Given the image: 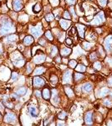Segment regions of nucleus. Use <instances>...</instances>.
I'll return each mask as SVG.
<instances>
[{
  "label": "nucleus",
  "mask_w": 112,
  "mask_h": 126,
  "mask_svg": "<svg viewBox=\"0 0 112 126\" xmlns=\"http://www.w3.org/2000/svg\"><path fill=\"white\" fill-rule=\"evenodd\" d=\"M15 31V28L13 25V22L10 19H7L4 20L2 23V25L0 26V35H4L6 34L12 33V32Z\"/></svg>",
  "instance_id": "f257e3e1"
},
{
  "label": "nucleus",
  "mask_w": 112,
  "mask_h": 126,
  "mask_svg": "<svg viewBox=\"0 0 112 126\" xmlns=\"http://www.w3.org/2000/svg\"><path fill=\"white\" fill-rule=\"evenodd\" d=\"M33 85H34V87L39 88V87H43V86L45 85V81H44V79H42L41 77H36L34 78Z\"/></svg>",
  "instance_id": "f03ea898"
},
{
  "label": "nucleus",
  "mask_w": 112,
  "mask_h": 126,
  "mask_svg": "<svg viewBox=\"0 0 112 126\" xmlns=\"http://www.w3.org/2000/svg\"><path fill=\"white\" fill-rule=\"evenodd\" d=\"M13 8L14 11H20L23 8V0H13Z\"/></svg>",
  "instance_id": "7ed1b4c3"
},
{
  "label": "nucleus",
  "mask_w": 112,
  "mask_h": 126,
  "mask_svg": "<svg viewBox=\"0 0 112 126\" xmlns=\"http://www.w3.org/2000/svg\"><path fill=\"white\" fill-rule=\"evenodd\" d=\"M3 120L6 123H12L16 120V115L13 113H7L4 116Z\"/></svg>",
  "instance_id": "20e7f679"
},
{
  "label": "nucleus",
  "mask_w": 112,
  "mask_h": 126,
  "mask_svg": "<svg viewBox=\"0 0 112 126\" xmlns=\"http://www.w3.org/2000/svg\"><path fill=\"white\" fill-rule=\"evenodd\" d=\"M30 32L31 34L34 35V37H39L40 35H42V30H41V27L39 26V27H33L31 28L30 29Z\"/></svg>",
  "instance_id": "39448f33"
},
{
  "label": "nucleus",
  "mask_w": 112,
  "mask_h": 126,
  "mask_svg": "<svg viewBox=\"0 0 112 126\" xmlns=\"http://www.w3.org/2000/svg\"><path fill=\"white\" fill-rule=\"evenodd\" d=\"M13 65L16 66V67H20L22 66H23V64H24V60L22 57H16L15 59H13Z\"/></svg>",
  "instance_id": "423d86ee"
},
{
  "label": "nucleus",
  "mask_w": 112,
  "mask_h": 126,
  "mask_svg": "<svg viewBox=\"0 0 112 126\" xmlns=\"http://www.w3.org/2000/svg\"><path fill=\"white\" fill-rule=\"evenodd\" d=\"M45 60V56L44 54L42 55H37L34 58V61L36 63V64H40V63H43Z\"/></svg>",
  "instance_id": "0eeeda50"
},
{
  "label": "nucleus",
  "mask_w": 112,
  "mask_h": 126,
  "mask_svg": "<svg viewBox=\"0 0 112 126\" xmlns=\"http://www.w3.org/2000/svg\"><path fill=\"white\" fill-rule=\"evenodd\" d=\"M71 53V49L69 48H67L65 46H62L61 50H60V54L62 56L64 57H66L68 56H69V54Z\"/></svg>",
  "instance_id": "6e6552de"
},
{
  "label": "nucleus",
  "mask_w": 112,
  "mask_h": 126,
  "mask_svg": "<svg viewBox=\"0 0 112 126\" xmlns=\"http://www.w3.org/2000/svg\"><path fill=\"white\" fill-rule=\"evenodd\" d=\"M59 25L63 29H68V28L70 25V21L66 20V19H60L59 20Z\"/></svg>",
  "instance_id": "1a4fd4ad"
},
{
  "label": "nucleus",
  "mask_w": 112,
  "mask_h": 126,
  "mask_svg": "<svg viewBox=\"0 0 112 126\" xmlns=\"http://www.w3.org/2000/svg\"><path fill=\"white\" fill-rule=\"evenodd\" d=\"M50 94H51V92L49 90V87H45L43 89V92H42V96L45 99H49L50 98Z\"/></svg>",
  "instance_id": "9d476101"
},
{
  "label": "nucleus",
  "mask_w": 112,
  "mask_h": 126,
  "mask_svg": "<svg viewBox=\"0 0 112 126\" xmlns=\"http://www.w3.org/2000/svg\"><path fill=\"white\" fill-rule=\"evenodd\" d=\"M92 121H93V117H92V113L90 112H88L85 115V122L86 125H91Z\"/></svg>",
  "instance_id": "9b49d317"
},
{
  "label": "nucleus",
  "mask_w": 112,
  "mask_h": 126,
  "mask_svg": "<svg viewBox=\"0 0 112 126\" xmlns=\"http://www.w3.org/2000/svg\"><path fill=\"white\" fill-rule=\"evenodd\" d=\"M5 40H6V41H7V42L11 43V42L17 41L18 40H19V37H18V35H16V34H13V35H9V36H7Z\"/></svg>",
  "instance_id": "f8f14e48"
},
{
  "label": "nucleus",
  "mask_w": 112,
  "mask_h": 126,
  "mask_svg": "<svg viewBox=\"0 0 112 126\" xmlns=\"http://www.w3.org/2000/svg\"><path fill=\"white\" fill-rule=\"evenodd\" d=\"M76 29H77V30H78V34L79 35V36H80V37H84V33H85V27L84 26V25L78 24V25H76Z\"/></svg>",
  "instance_id": "ddd939ff"
},
{
  "label": "nucleus",
  "mask_w": 112,
  "mask_h": 126,
  "mask_svg": "<svg viewBox=\"0 0 112 126\" xmlns=\"http://www.w3.org/2000/svg\"><path fill=\"white\" fill-rule=\"evenodd\" d=\"M70 79H71V71H67L63 76V81L65 83H69Z\"/></svg>",
  "instance_id": "4468645a"
},
{
  "label": "nucleus",
  "mask_w": 112,
  "mask_h": 126,
  "mask_svg": "<svg viewBox=\"0 0 112 126\" xmlns=\"http://www.w3.org/2000/svg\"><path fill=\"white\" fill-rule=\"evenodd\" d=\"M112 43V35L108 36L105 41V46L107 51H111V44Z\"/></svg>",
  "instance_id": "2eb2a0df"
},
{
  "label": "nucleus",
  "mask_w": 112,
  "mask_h": 126,
  "mask_svg": "<svg viewBox=\"0 0 112 126\" xmlns=\"http://www.w3.org/2000/svg\"><path fill=\"white\" fill-rule=\"evenodd\" d=\"M45 71V68L43 67H37L34 71V76H38V75H41V74H43L44 72Z\"/></svg>",
  "instance_id": "dca6fc26"
},
{
  "label": "nucleus",
  "mask_w": 112,
  "mask_h": 126,
  "mask_svg": "<svg viewBox=\"0 0 112 126\" xmlns=\"http://www.w3.org/2000/svg\"><path fill=\"white\" fill-rule=\"evenodd\" d=\"M33 42H34V38L32 37L31 35H28V36H26L24 38V40H23V43H24L26 45H31V44H33Z\"/></svg>",
  "instance_id": "f3484780"
},
{
  "label": "nucleus",
  "mask_w": 112,
  "mask_h": 126,
  "mask_svg": "<svg viewBox=\"0 0 112 126\" xmlns=\"http://www.w3.org/2000/svg\"><path fill=\"white\" fill-rule=\"evenodd\" d=\"M29 113H30V114H31L32 117H37L38 113H39V112H38V109H36V108H34V107L29 108Z\"/></svg>",
  "instance_id": "a211bd4d"
},
{
  "label": "nucleus",
  "mask_w": 112,
  "mask_h": 126,
  "mask_svg": "<svg viewBox=\"0 0 112 126\" xmlns=\"http://www.w3.org/2000/svg\"><path fill=\"white\" fill-rule=\"evenodd\" d=\"M82 90L84 92H90L92 90V85L90 83H85L84 84V86L82 87Z\"/></svg>",
  "instance_id": "6ab92c4d"
},
{
  "label": "nucleus",
  "mask_w": 112,
  "mask_h": 126,
  "mask_svg": "<svg viewBox=\"0 0 112 126\" xmlns=\"http://www.w3.org/2000/svg\"><path fill=\"white\" fill-rule=\"evenodd\" d=\"M26 92H27V90H26V88H24V87H20V88L16 90V93H17V95H19V96L24 95L26 93Z\"/></svg>",
  "instance_id": "aec40b11"
},
{
  "label": "nucleus",
  "mask_w": 112,
  "mask_h": 126,
  "mask_svg": "<svg viewBox=\"0 0 112 126\" xmlns=\"http://www.w3.org/2000/svg\"><path fill=\"white\" fill-rule=\"evenodd\" d=\"M68 35H70V36H75V35H76V29H75V28L74 26H72L70 29H69V31H68Z\"/></svg>",
  "instance_id": "412c9836"
},
{
  "label": "nucleus",
  "mask_w": 112,
  "mask_h": 126,
  "mask_svg": "<svg viewBox=\"0 0 112 126\" xmlns=\"http://www.w3.org/2000/svg\"><path fill=\"white\" fill-rule=\"evenodd\" d=\"M81 78H83V74L78 73V72L75 73V81L78 82V81H79Z\"/></svg>",
  "instance_id": "4be33fe9"
},
{
  "label": "nucleus",
  "mask_w": 112,
  "mask_h": 126,
  "mask_svg": "<svg viewBox=\"0 0 112 126\" xmlns=\"http://www.w3.org/2000/svg\"><path fill=\"white\" fill-rule=\"evenodd\" d=\"M50 82L53 84H55V83H58V77H56L55 75H52L51 77H50Z\"/></svg>",
  "instance_id": "5701e85b"
},
{
  "label": "nucleus",
  "mask_w": 112,
  "mask_h": 126,
  "mask_svg": "<svg viewBox=\"0 0 112 126\" xmlns=\"http://www.w3.org/2000/svg\"><path fill=\"white\" fill-rule=\"evenodd\" d=\"M76 61H75V60H71V61H69V67H71V68H75V67H76Z\"/></svg>",
  "instance_id": "b1692460"
},
{
  "label": "nucleus",
  "mask_w": 112,
  "mask_h": 126,
  "mask_svg": "<svg viewBox=\"0 0 112 126\" xmlns=\"http://www.w3.org/2000/svg\"><path fill=\"white\" fill-rule=\"evenodd\" d=\"M45 19L49 22L53 21L54 20V15L52 14H47L45 16Z\"/></svg>",
  "instance_id": "393cba45"
},
{
  "label": "nucleus",
  "mask_w": 112,
  "mask_h": 126,
  "mask_svg": "<svg viewBox=\"0 0 112 126\" xmlns=\"http://www.w3.org/2000/svg\"><path fill=\"white\" fill-rule=\"evenodd\" d=\"M57 52H58L57 48H56L55 46H52V49H51V51H50V54H51L52 56H55L56 54H57Z\"/></svg>",
  "instance_id": "a878e982"
},
{
  "label": "nucleus",
  "mask_w": 112,
  "mask_h": 126,
  "mask_svg": "<svg viewBox=\"0 0 112 126\" xmlns=\"http://www.w3.org/2000/svg\"><path fill=\"white\" fill-rule=\"evenodd\" d=\"M65 93H67L68 94V96H69V97H72V96H73V91H72V90L69 88V87H66V88H65Z\"/></svg>",
  "instance_id": "bb28decb"
},
{
  "label": "nucleus",
  "mask_w": 112,
  "mask_h": 126,
  "mask_svg": "<svg viewBox=\"0 0 112 126\" xmlns=\"http://www.w3.org/2000/svg\"><path fill=\"white\" fill-rule=\"evenodd\" d=\"M45 36L47 37L50 41H53V35H52V34H51L50 31H47V32H46V33H45Z\"/></svg>",
  "instance_id": "cd10ccee"
},
{
  "label": "nucleus",
  "mask_w": 112,
  "mask_h": 126,
  "mask_svg": "<svg viewBox=\"0 0 112 126\" xmlns=\"http://www.w3.org/2000/svg\"><path fill=\"white\" fill-rule=\"evenodd\" d=\"M34 12H39L41 10V7L40 5L39 4V3H37V4H35L34 6V9H33Z\"/></svg>",
  "instance_id": "c85d7f7f"
},
{
  "label": "nucleus",
  "mask_w": 112,
  "mask_h": 126,
  "mask_svg": "<svg viewBox=\"0 0 112 126\" xmlns=\"http://www.w3.org/2000/svg\"><path fill=\"white\" fill-rule=\"evenodd\" d=\"M76 70L77 71H85V66H83V65H78L76 67Z\"/></svg>",
  "instance_id": "c756f323"
},
{
  "label": "nucleus",
  "mask_w": 112,
  "mask_h": 126,
  "mask_svg": "<svg viewBox=\"0 0 112 126\" xmlns=\"http://www.w3.org/2000/svg\"><path fill=\"white\" fill-rule=\"evenodd\" d=\"M64 18L66 19H70L71 16L69 14V12L68 11H65V13H64Z\"/></svg>",
  "instance_id": "7c9ffc66"
},
{
  "label": "nucleus",
  "mask_w": 112,
  "mask_h": 126,
  "mask_svg": "<svg viewBox=\"0 0 112 126\" xmlns=\"http://www.w3.org/2000/svg\"><path fill=\"white\" fill-rule=\"evenodd\" d=\"M18 76H19V74H18L16 71H13L12 72V77H11V79L13 80V81H14V80H16L18 78Z\"/></svg>",
  "instance_id": "2f4dec72"
},
{
  "label": "nucleus",
  "mask_w": 112,
  "mask_h": 126,
  "mask_svg": "<svg viewBox=\"0 0 112 126\" xmlns=\"http://www.w3.org/2000/svg\"><path fill=\"white\" fill-rule=\"evenodd\" d=\"M83 46L85 49H86V50H89V49H90V46H91V44H90V43H87V42H85V43L83 44Z\"/></svg>",
  "instance_id": "473e14b6"
},
{
  "label": "nucleus",
  "mask_w": 112,
  "mask_h": 126,
  "mask_svg": "<svg viewBox=\"0 0 112 126\" xmlns=\"http://www.w3.org/2000/svg\"><path fill=\"white\" fill-rule=\"evenodd\" d=\"M65 117H66V113H65V112H61V113L58 115V118H59V119H65Z\"/></svg>",
  "instance_id": "72a5a7b5"
},
{
  "label": "nucleus",
  "mask_w": 112,
  "mask_h": 126,
  "mask_svg": "<svg viewBox=\"0 0 112 126\" xmlns=\"http://www.w3.org/2000/svg\"><path fill=\"white\" fill-rule=\"evenodd\" d=\"M98 3H100L101 6H105L107 3V0H98Z\"/></svg>",
  "instance_id": "f704fd0d"
},
{
  "label": "nucleus",
  "mask_w": 112,
  "mask_h": 126,
  "mask_svg": "<svg viewBox=\"0 0 112 126\" xmlns=\"http://www.w3.org/2000/svg\"><path fill=\"white\" fill-rule=\"evenodd\" d=\"M65 41H66V44H67V45H71L72 44H73V41H72L71 38H67Z\"/></svg>",
  "instance_id": "c9c22d12"
},
{
  "label": "nucleus",
  "mask_w": 112,
  "mask_h": 126,
  "mask_svg": "<svg viewBox=\"0 0 112 126\" xmlns=\"http://www.w3.org/2000/svg\"><path fill=\"white\" fill-rule=\"evenodd\" d=\"M27 71L29 73H30L32 71V66H31V64H29V63L27 64Z\"/></svg>",
  "instance_id": "e433bc0d"
},
{
  "label": "nucleus",
  "mask_w": 112,
  "mask_h": 126,
  "mask_svg": "<svg viewBox=\"0 0 112 126\" xmlns=\"http://www.w3.org/2000/svg\"><path fill=\"white\" fill-rule=\"evenodd\" d=\"M95 69H97V70H100L101 69V63L100 62H95Z\"/></svg>",
  "instance_id": "4c0bfd02"
},
{
  "label": "nucleus",
  "mask_w": 112,
  "mask_h": 126,
  "mask_svg": "<svg viewBox=\"0 0 112 126\" xmlns=\"http://www.w3.org/2000/svg\"><path fill=\"white\" fill-rule=\"evenodd\" d=\"M95 58H96V54H95V53H92L91 56H90V60H92V61H93V60L95 59Z\"/></svg>",
  "instance_id": "58836bf2"
},
{
  "label": "nucleus",
  "mask_w": 112,
  "mask_h": 126,
  "mask_svg": "<svg viewBox=\"0 0 112 126\" xmlns=\"http://www.w3.org/2000/svg\"><path fill=\"white\" fill-rule=\"evenodd\" d=\"M67 2L69 3V4H73V3H75V0H67Z\"/></svg>",
  "instance_id": "ea45409f"
},
{
  "label": "nucleus",
  "mask_w": 112,
  "mask_h": 126,
  "mask_svg": "<svg viewBox=\"0 0 112 126\" xmlns=\"http://www.w3.org/2000/svg\"><path fill=\"white\" fill-rule=\"evenodd\" d=\"M3 46H2V44L0 43V55H2V54H3Z\"/></svg>",
  "instance_id": "a19ab883"
},
{
  "label": "nucleus",
  "mask_w": 112,
  "mask_h": 126,
  "mask_svg": "<svg viewBox=\"0 0 112 126\" xmlns=\"http://www.w3.org/2000/svg\"><path fill=\"white\" fill-rule=\"evenodd\" d=\"M19 51H23V45H19Z\"/></svg>",
  "instance_id": "79ce46f5"
},
{
  "label": "nucleus",
  "mask_w": 112,
  "mask_h": 126,
  "mask_svg": "<svg viewBox=\"0 0 112 126\" xmlns=\"http://www.w3.org/2000/svg\"><path fill=\"white\" fill-rule=\"evenodd\" d=\"M35 95L37 96V97H40V93H39V91H35Z\"/></svg>",
  "instance_id": "37998d69"
},
{
  "label": "nucleus",
  "mask_w": 112,
  "mask_h": 126,
  "mask_svg": "<svg viewBox=\"0 0 112 126\" xmlns=\"http://www.w3.org/2000/svg\"><path fill=\"white\" fill-rule=\"evenodd\" d=\"M55 61H57V62H60V61H61V59H60V57H57L55 59Z\"/></svg>",
  "instance_id": "c03bdc74"
},
{
  "label": "nucleus",
  "mask_w": 112,
  "mask_h": 126,
  "mask_svg": "<svg viewBox=\"0 0 112 126\" xmlns=\"http://www.w3.org/2000/svg\"><path fill=\"white\" fill-rule=\"evenodd\" d=\"M51 2H52V3H53V4H54V5H56V4H58L57 3H55V0H51Z\"/></svg>",
  "instance_id": "a18cd8bd"
},
{
  "label": "nucleus",
  "mask_w": 112,
  "mask_h": 126,
  "mask_svg": "<svg viewBox=\"0 0 112 126\" xmlns=\"http://www.w3.org/2000/svg\"><path fill=\"white\" fill-rule=\"evenodd\" d=\"M99 104H95V109H99Z\"/></svg>",
  "instance_id": "49530a36"
},
{
  "label": "nucleus",
  "mask_w": 112,
  "mask_h": 126,
  "mask_svg": "<svg viewBox=\"0 0 112 126\" xmlns=\"http://www.w3.org/2000/svg\"><path fill=\"white\" fill-rule=\"evenodd\" d=\"M110 14H109V17H111V18H112V12L111 11H110Z\"/></svg>",
  "instance_id": "de8ad7c7"
},
{
  "label": "nucleus",
  "mask_w": 112,
  "mask_h": 126,
  "mask_svg": "<svg viewBox=\"0 0 112 126\" xmlns=\"http://www.w3.org/2000/svg\"><path fill=\"white\" fill-rule=\"evenodd\" d=\"M60 67H61L62 69H65V67H65V66H61Z\"/></svg>",
  "instance_id": "09e8293b"
},
{
  "label": "nucleus",
  "mask_w": 112,
  "mask_h": 126,
  "mask_svg": "<svg viewBox=\"0 0 112 126\" xmlns=\"http://www.w3.org/2000/svg\"><path fill=\"white\" fill-rule=\"evenodd\" d=\"M1 118H2V114L0 113V119H1Z\"/></svg>",
  "instance_id": "8fccbe9b"
}]
</instances>
